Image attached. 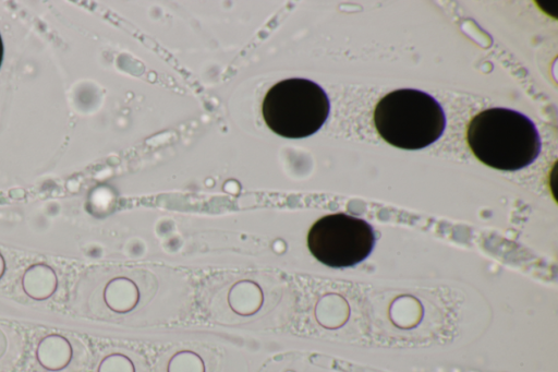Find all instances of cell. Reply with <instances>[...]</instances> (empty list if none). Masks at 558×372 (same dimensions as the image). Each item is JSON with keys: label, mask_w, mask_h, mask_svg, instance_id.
Wrapping results in <instances>:
<instances>
[{"label": "cell", "mask_w": 558, "mask_h": 372, "mask_svg": "<svg viewBox=\"0 0 558 372\" xmlns=\"http://www.w3.org/2000/svg\"><path fill=\"white\" fill-rule=\"evenodd\" d=\"M466 142L484 165L515 171L531 165L541 153V137L525 115L501 107L476 113L469 122Z\"/></svg>", "instance_id": "1"}, {"label": "cell", "mask_w": 558, "mask_h": 372, "mask_svg": "<svg viewBox=\"0 0 558 372\" xmlns=\"http://www.w3.org/2000/svg\"><path fill=\"white\" fill-rule=\"evenodd\" d=\"M330 103L325 91L307 79H287L272 85L262 104L267 127L287 139L316 133L326 122Z\"/></svg>", "instance_id": "3"}, {"label": "cell", "mask_w": 558, "mask_h": 372, "mask_svg": "<svg viewBox=\"0 0 558 372\" xmlns=\"http://www.w3.org/2000/svg\"><path fill=\"white\" fill-rule=\"evenodd\" d=\"M374 244L372 226L362 218L344 213L323 216L307 233L312 255L333 268L359 264L371 254Z\"/></svg>", "instance_id": "4"}, {"label": "cell", "mask_w": 558, "mask_h": 372, "mask_svg": "<svg viewBox=\"0 0 558 372\" xmlns=\"http://www.w3.org/2000/svg\"><path fill=\"white\" fill-rule=\"evenodd\" d=\"M373 121L384 141L407 151L433 144L446 128L440 104L415 88L396 89L384 96L374 109Z\"/></svg>", "instance_id": "2"}, {"label": "cell", "mask_w": 558, "mask_h": 372, "mask_svg": "<svg viewBox=\"0 0 558 372\" xmlns=\"http://www.w3.org/2000/svg\"><path fill=\"white\" fill-rule=\"evenodd\" d=\"M2 60H3V43H2L1 35H0V67L2 64Z\"/></svg>", "instance_id": "5"}]
</instances>
